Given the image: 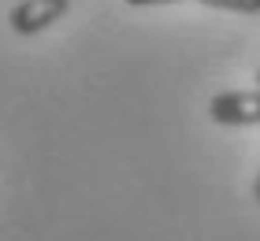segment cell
<instances>
[{
	"label": "cell",
	"instance_id": "7a4b0ae2",
	"mask_svg": "<svg viewBox=\"0 0 260 241\" xmlns=\"http://www.w3.org/2000/svg\"><path fill=\"white\" fill-rule=\"evenodd\" d=\"M67 11H71V0H19L8 11V26L19 38H38L52 22H60Z\"/></svg>",
	"mask_w": 260,
	"mask_h": 241
},
{
	"label": "cell",
	"instance_id": "3957f363",
	"mask_svg": "<svg viewBox=\"0 0 260 241\" xmlns=\"http://www.w3.org/2000/svg\"><path fill=\"white\" fill-rule=\"evenodd\" d=\"M216 11H234V15H260V0H197Z\"/></svg>",
	"mask_w": 260,
	"mask_h": 241
},
{
	"label": "cell",
	"instance_id": "6da1fadb",
	"mask_svg": "<svg viewBox=\"0 0 260 241\" xmlns=\"http://www.w3.org/2000/svg\"><path fill=\"white\" fill-rule=\"evenodd\" d=\"M208 119L216 126H260V86L216 93L208 100Z\"/></svg>",
	"mask_w": 260,
	"mask_h": 241
},
{
	"label": "cell",
	"instance_id": "8992f818",
	"mask_svg": "<svg viewBox=\"0 0 260 241\" xmlns=\"http://www.w3.org/2000/svg\"><path fill=\"white\" fill-rule=\"evenodd\" d=\"M256 86H260V71H256Z\"/></svg>",
	"mask_w": 260,
	"mask_h": 241
},
{
	"label": "cell",
	"instance_id": "5b68a950",
	"mask_svg": "<svg viewBox=\"0 0 260 241\" xmlns=\"http://www.w3.org/2000/svg\"><path fill=\"white\" fill-rule=\"evenodd\" d=\"M253 197H256V204H260V175H256V186H253Z\"/></svg>",
	"mask_w": 260,
	"mask_h": 241
},
{
	"label": "cell",
	"instance_id": "277c9868",
	"mask_svg": "<svg viewBox=\"0 0 260 241\" xmlns=\"http://www.w3.org/2000/svg\"><path fill=\"white\" fill-rule=\"evenodd\" d=\"M130 8H160V4H182V0H123Z\"/></svg>",
	"mask_w": 260,
	"mask_h": 241
}]
</instances>
